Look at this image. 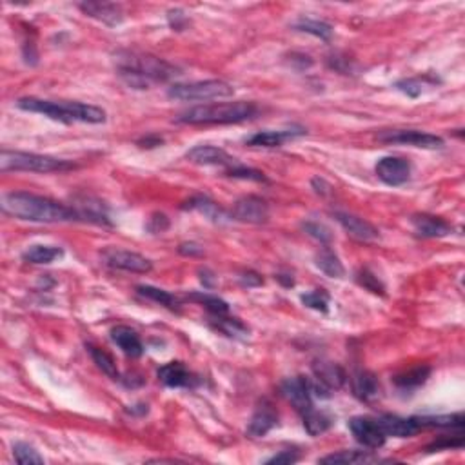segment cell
Masks as SVG:
<instances>
[{
	"label": "cell",
	"mask_w": 465,
	"mask_h": 465,
	"mask_svg": "<svg viewBox=\"0 0 465 465\" xmlns=\"http://www.w3.org/2000/svg\"><path fill=\"white\" fill-rule=\"evenodd\" d=\"M334 218H337L338 224L347 231V235H351V237L357 238V240L371 242V240H377V238L380 237V231H378L371 222L364 220V218L357 217V215L337 211L334 213Z\"/></svg>",
	"instance_id": "5bb4252c"
},
{
	"label": "cell",
	"mask_w": 465,
	"mask_h": 465,
	"mask_svg": "<svg viewBox=\"0 0 465 465\" xmlns=\"http://www.w3.org/2000/svg\"><path fill=\"white\" fill-rule=\"evenodd\" d=\"M302 228H304V231L307 232L309 237H313L315 240L322 242V244H329V242L333 240V232H331V229L327 228V225L320 224V222H304L302 224Z\"/></svg>",
	"instance_id": "f35d334b"
},
{
	"label": "cell",
	"mask_w": 465,
	"mask_h": 465,
	"mask_svg": "<svg viewBox=\"0 0 465 465\" xmlns=\"http://www.w3.org/2000/svg\"><path fill=\"white\" fill-rule=\"evenodd\" d=\"M302 304L307 305L309 309L320 311V313H327L329 309V295L325 293L324 289H315L311 293H305L300 297Z\"/></svg>",
	"instance_id": "74e56055"
},
{
	"label": "cell",
	"mask_w": 465,
	"mask_h": 465,
	"mask_svg": "<svg viewBox=\"0 0 465 465\" xmlns=\"http://www.w3.org/2000/svg\"><path fill=\"white\" fill-rule=\"evenodd\" d=\"M235 95V88L224 81H200L189 84H175L168 89L169 98L182 102L218 101Z\"/></svg>",
	"instance_id": "8992f818"
},
{
	"label": "cell",
	"mask_w": 465,
	"mask_h": 465,
	"mask_svg": "<svg viewBox=\"0 0 465 465\" xmlns=\"http://www.w3.org/2000/svg\"><path fill=\"white\" fill-rule=\"evenodd\" d=\"M311 184H313L315 191H317L318 195H322V197H325V195H329V193H331V185H329L325 180H322V178H313V182H311Z\"/></svg>",
	"instance_id": "f907efd6"
},
{
	"label": "cell",
	"mask_w": 465,
	"mask_h": 465,
	"mask_svg": "<svg viewBox=\"0 0 465 465\" xmlns=\"http://www.w3.org/2000/svg\"><path fill=\"white\" fill-rule=\"evenodd\" d=\"M414 231L424 238H441L453 232V225L441 217H433V215H413L411 217Z\"/></svg>",
	"instance_id": "e0dca14e"
},
{
	"label": "cell",
	"mask_w": 465,
	"mask_h": 465,
	"mask_svg": "<svg viewBox=\"0 0 465 465\" xmlns=\"http://www.w3.org/2000/svg\"><path fill=\"white\" fill-rule=\"evenodd\" d=\"M378 140L385 142V144H404L421 149L444 148V138L431 135V133L418 131V129H389V131H382L378 135Z\"/></svg>",
	"instance_id": "52a82bcc"
},
{
	"label": "cell",
	"mask_w": 465,
	"mask_h": 465,
	"mask_svg": "<svg viewBox=\"0 0 465 465\" xmlns=\"http://www.w3.org/2000/svg\"><path fill=\"white\" fill-rule=\"evenodd\" d=\"M168 228H169V218L165 217L164 213H155V215H151V218H149L148 222V231L157 235V232H164Z\"/></svg>",
	"instance_id": "ee69618b"
},
{
	"label": "cell",
	"mask_w": 465,
	"mask_h": 465,
	"mask_svg": "<svg viewBox=\"0 0 465 465\" xmlns=\"http://www.w3.org/2000/svg\"><path fill=\"white\" fill-rule=\"evenodd\" d=\"M378 421H380L384 433L394 438H409L420 429L414 418H402L397 414H384L378 418Z\"/></svg>",
	"instance_id": "ffe728a7"
},
{
	"label": "cell",
	"mask_w": 465,
	"mask_h": 465,
	"mask_svg": "<svg viewBox=\"0 0 465 465\" xmlns=\"http://www.w3.org/2000/svg\"><path fill=\"white\" fill-rule=\"evenodd\" d=\"M162 142L164 140H162L160 137H145L142 138V140H138V145H140V148H157Z\"/></svg>",
	"instance_id": "816d5d0a"
},
{
	"label": "cell",
	"mask_w": 465,
	"mask_h": 465,
	"mask_svg": "<svg viewBox=\"0 0 465 465\" xmlns=\"http://www.w3.org/2000/svg\"><path fill=\"white\" fill-rule=\"evenodd\" d=\"M13 454H15V460L22 465L44 464V458L39 454V451L29 444H24V441H19V444L13 445Z\"/></svg>",
	"instance_id": "8d00e7d4"
},
{
	"label": "cell",
	"mask_w": 465,
	"mask_h": 465,
	"mask_svg": "<svg viewBox=\"0 0 465 465\" xmlns=\"http://www.w3.org/2000/svg\"><path fill=\"white\" fill-rule=\"evenodd\" d=\"M429 367H425V365L421 367L420 365V367H414V369L405 371V373L394 377V384H397L400 389H417L421 384H425V380L429 378Z\"/></svg>",
	"instance_id": "1f68e13d"
},
{
	"label": "cell",
	"mask_w": 465,
	"mask_h": 465,
	"mask_svg": "<svg viewBox=\"0 0 465 465\" xmlns=\"http://www.w3.org/2000/svg\"><path fill=\"white\" fill-rule=\"evenodd\" d=\"M278 424V413L275 411L273 404H269L267 400L262 402L257 407L255 414L251 417L247 425V434L253 438H262L269 433V431L277 427Z\"/></svg>",
	"instance_id": "2e32d148"
},
{
	"label": "cell",
	"mask_w": 465,
	"mask_h": 465,
	"mask_svg": "<svg viewBox=\"0 0 465 465\" xmlns=\"http://www.w3.org/2000/svg\"><path fill=\"white\" fill-rule=\"evenodd\" d=\"M178 253L184 255V257H202L204 255V247L195 244V242H185V244H180Z\"/></svg>",
	"instance_id": "bcb514c9"
},
{
	"label": "cell",
	"mask_w": 465,
	"mask_h": 465,
	"mask_svg": "<svg viewBox=\"0 0 465 465\" xmlns=\"http://www.w3.org/2000/svg\"><path fill=\"white\" fill-rule=\"evenodd\" d=\"M257 115V106L253 102H224V104H205L191 108L177 116V122L191 126L202 124H237L253 118Z\"/></svg>",
	"instance_id": "277c9868"
},
{
	"label": "cell",
	"mask_w": 465,
	"mask_h": 465,
	"mask_svg": "<svg viewBox=\"0 0 465 465\" xmlns=\"http://www.w3.org/2000/svg\"><path fill=\"white\" fill-rule=\"evenodd\" d=\"M213 325H215L220 333H224L225 337L231 338H245L249 333V329L245 327L240 320H237V318H228L225 315L215 317Z\"/></svg>",
	"instance_id": "836d02e7"
},
{
	"label": "cell",
	"mask_w": 465,
	"mask_h": 465,
	"mask_svg": "<svg viewBox=\"0 0 465 465\" xmlns=\"http://www.w3.org/2000/svg\"><path fill=\"white\" fill-rule=\"evenodd\" d=\"M351 387H353V393L358 400L362 402H369L373 398L378 397L380 393V384H378V378L374 377L371 371H357L351 378Z\"/></svg>",
	"instance_id": "44dd1931"
},
{
	"label": "cell",
	"mask_w": 465,
	"mask_h": 465,
	"mask_svg": "<svg viewBox=\"0 0 465 465\" xmlns=\"http://www.w3.org/2000/svg\"><path fill=\"white\" fill-rule=\"evenodd\" d=\"M349 429L357 438L358 444H362L367 449H380L384 447L387 434L382 429L380 421L369 417H354L349 421Z\"/></svg>",
	"instance_id": "9c48e42d"
},
{
	"label": "cell",
	"mask_w": 465,
	"mask_h": 465,
	"mask_svg": "<svg viewBox=\"0 0 465 465\" xmlns=\"http://www.w3.org/2000/svg\"><path fill=\"white\" fill-rule=\"evenodd\" d=\"M102 260L106 265L113 269H121V271H128V273H140L145 275L153 269V264L149 258L142 257L133 251H126V249H115L109 247L102 253Z\"/></svg>",
	"instance_id": "ba28073f"
},
{
	"label": "cell",
	"mask_w": 465,
	"mask_h": 465,
	"mask_svg": "<svg viewBox=\"0 0 465 465\" xmlns=\"http://www.w3.org/2000/svg\"><path fill=\"white\" fill-rule=\"evenodd\" d=\"M461 445H464V438L461 436H458V438L441 436L440 440L433 441V444L427 447V451H429V453H433V451H441V449H460Z\"/></svg>",
	"instance_id": "7bdbcfd3"
},
{
	"label": "cell",
	"mask_w": 465,
	"mask_h": 465,
	"mask_svg": "<svg viewBox=\"0 0 465 465\" xmlns=\"http://www.w3.org/2000/svg\"><path fill=\"white\" fill-rule=\"evenodd\" d=\"M298 460H300V456L293 451H282V453L275 454L273 458H269L267 464H295Z\"/></svg>",
	"instance_id": "7dc6e473"
},
{
	"label": "cell",
	"mask_w": 465,
	"mask_h": 465,
	"mask_svg": "<svg viewBox=\"0 0 465 465\" xmlns=\"http://www.w3.org/2000/svg\"><path fill=\"white\" fill-rule=\"evenodd\" d=\"M280 391L284 394L285 400L293 405L295 409L300 414L309 411L313 407V393H311V385H309V378L305 377H295L287 378L282 382Z\"/></svg>",
	"instance_id": "30bf717a"
},
{
	"label": "cell",
	"mask_w": 465,
	"mask_h": 465,
	"mask_svg": "<svg viewBox=\"0 0 465 465\" xmlns=\"http://www.w3.org/2000/svg\"><path fill=\"white\" fill-rule=\"evenodd\" d=\"M302 420H304L305 431H307L311 436H318V434L325 433V431L331 427V424H333L331 417H327V414L322 413V411H317L315 407L305 411V413L302 414Z\"/></svg>",
	"instance_id": "f1b7e54d"
},
{
	"label": "cell",
	"mask_w": 465,
	"mask_h": 465,
	"mask_svg": "<svg viewBox=\"0 0 465 465\" xmlns=\"http://www.w3.org/2000/svg\"><path fill=\"white\" fill-rule=\"evenodd\" d=\"M295 29L318 36L322 41H329V39L333 36V28H331V24L322 21H315V19H300V21L295 24Z\"/></svg>",
	"instance_id": "e575fe53"
},
{
	"label": "cell",
	"mask_w": 465,
	"mask_h": 465,
	"mask_svg": "<svg viewBox=\"0 0 465 465\" xmlns=\"http://www.w3.org/2000/svg\"><path fill=\"white\" fill-rule=\"evenodd\" d=\"M278 282H282V284L285 285V287H293L295 285V280L289 275H278Z\"/></svg>",
	"instance_id": "f5cc1de1"
},
{
	"label": "cell",
	"mask_w": 465,
	"mask_h": 465,
	"mask_svg": "<svg viewBox=\"0 0 465 465\" xmlns=\"http://www.w3.org/2000/svg\"><path fill=\"white\" fill-rule=\"evenodd\" d=\"M198 275H200V282L204 284V287L208 289H213L215 285H217V277H215V273H213L211 269L204 267L198 271Z\"/></svg>",
	"instance_id": "c3c4849f"
},
{
	"label": "cell",
	"mask_w": 465,
	"mask_h": 465,
	"mask_svg": "<svg viewBox=\"0 0 465 465\" xmlns=\"http://www.w3.org/2000/svg\"><path fill=\"white\" fill-rule=\"evenodd\" d=\"M231 217L247 224H265L269 220V205L260 197H242L232 205Z\"/></svg>",
	"instance_id": "8fae6325"
},
{
	"label": "cell",
	"mask_w": 465,
	"mask_h": 465,
	"mask_svg": "<svg viewBox=\"0 0 465 465\" xmlns=\"http://www.w3.org/2000/svg\"><path fill=\"white\" fill-rule=\"evenodd\" d=\"M184 209L198 211L200 215H204L205 218H209L211 222H215V224H225V222H229L232 218V217H229L228 213H225L220 205L215 204L211 198L202 197V195H198V197H193L191 200L185 202Z\"/></svg>",
	"instance_id": "603a6c76"
},
{
	"label": "cell",
	"mask_w": 465,
	"mask_h": 465,
	"mask_svg": "<svg viewBox=\"0 0 465 465\" xmlns=\"http://www.w3.org/2000/svg\"><path fill=\"white\" fill-rule=\"evenodd\" d=\"M313 373L315 380L324 384L331 391L340 389L342 385L345 384V371L338 364H333V362H317L313 365Z\"/></svg>",
	"instance_id": "7402d4cb"
},
{
	"label": "cell",
	"mask_w": 465,
	"mask_h": 465,
	"mask_svg": "<svg viewBox=\"0 0 465 465\" xmlns=\"http://www.w3.org/2000/svg\"><path fill=\"white\" fill-rule=\"evenodd\" d=\"M78 8L88 16L101 21L106 26H118L124 21V13H122L121 6L109 4V2H82Z\"/></svg>",
	"instance_id": "ac0fdd59"
},
{
	"label": "cell",
	"mask_w": 465,
	"mask_h": 465,
	"mask_svg": "<svg viewBox=\"0 0 465 465\" xmlns=\"http://www.w3.org/2000/svg\"><path fill=\"white\" fill-rule=\"evenodd\" d=\"M418 427H464V414H441V417H413Z\"/></svg>",
	"instance_id": "d6a6232c"
},
{
	"label": "cell",
	"mask_w": 465,
	"mask_h": 465,
	"mask_svg": "<svg viewBox=\"0 0 465 465\" xmlns=\"http://www.w3.org/2000/svg\"><path fill=\"white\" fill-rule=\"evenodd\" d=\"M189 162L197 165H222V168H232L237 165V158H232L224 149L215 148V145H195L189 149L185 155Z\"/></svg>",
	"instance_id": "4fadbf2b"
},
{
	"label": "cell",
	"mask_w": 465,
	"mask_h": 465,
	"mask_svg": "<svg viewBox=\"0 0 465 465\" xmlns=\"http://www.w3.org/2000/svg\"><path fill=\"white\" fill-rule=\"evenodd\" d=\"M158 380L168 387H173V389L197 385V377L182 362H169V364L162 365L158 369Z\"/></svg>",
	"instance_id": "9a60e30c"
},
{
	"label": "cell",
	"mask_w": 465,
	"mask_h": 465,
	"mask_svg": "<svg viewBox=\"0 0 465 465\" xmlns=\"http://www.w3.org/2000/svg\"><path fill=\"white\" fill-rule=\"evenodd\" d=\"M2 211L9 217L29 222H41V224L78 220L75 208H69L62 202L26 191L6 193L2 197Z\"/></svg>",
	"instance_id": "6da1fadb"
},
{
	"label": "cell",
	"mask_w": 465,
	"mask_h": 465,
	"mask_svg": "<svg viewBox=\"0 0 465 465\" xmlns=\"http://www.w3.org/2000/svg\"><path fill=\"white\" fill-rule=\"evenodd\" d=\"M189 298H191V300H195V302H198V304L204 305V307L208 309V311L213 315V317H220V315H228L229 313L228 302H224L222 298L215 297V295L193 293V295H189Z\"/></svg>",
	"instance_id": "d590c367"
},
{
	"label": "cell",
	"mask_w": 465,
	"mask_h": 465,
	"mask_svg": "<svg viewBox=\"0 0 465 465\" xmlns=\"http://www.w3.org/2000/svg\"><path fill=\"white\" fill-rule=\"evenodd\" d=\"M64 257V249L56 245H31L22 253V260L28 264H51Z\"/></svg>",
	"instance_id": "d4e9b609"
},
{
	"label": "cell",
	"mask_w": 465,
	"mask_h": 465,
	"mask_svg": "<svg viewBox=\"0 0 465 465\" xmlns=\"http://www.w3.org/2000/svg\"><path fill=\"white\" fill-rule=\"evenodd\" d=\"M300 135H305L304 129H298V131H293V129H285V131H260L255 133L253 137H249L247 144L255 145V148H280L285 140L300 137Z\"/></svg>",
	"instance_id": "cb8c5ba5"
},
{
	"label": "cell",
	"mask_w": 465,
	"mask_h": 465,
	"mask_svg": "<svg viewBox=\"0 0 465 465\" xmlns=\"http://www.w3.org/2000/svg\"><path fill=\"white\" fill-rule=\"evenodd\" d=\"M137 293L140 295V297L148 298V300L157 302V304H160V305H164V307L171 309V311H178V307H180V302H178L177 298L173 297L169 291H164V289L153 287V285H138Z\"/></svg>",
	"instance_id": "4dcf8cb0"
},
{
	"label": "cell",
	"mask_w": 465,
	"mask_h": 465,
	"mask_svg": "<svg viewBox=\"0 0 465 465\" xmlns=\"http://www.w3.org/2000/svg\"><path fill=\"white\" fill-rule=\"evenodd\" d=\"M228 175L232 178H242V180H253V182H267V177L264 173L253 168H245V165L237 164L228 169Z\"/></svg>",
	"instance_id": "ab89813d"
},
{
	"label": "cell",
	"mask_w": 465,
	"mask_h": 465,
	"mask_svg": "<svg viewBox=\"0 0 465 465\" xmlns=\"http://www.w3.org/2000/svg\"><path fill=\"white\" fill-rule=\"evenodd\" d=\"M16 108L22 111L41 113L49 116L53 121L71 124V122H84V124H104L106 111L102 108H96L91 104H82V102H55L42 101L35 96H26L16 101Z\"/></svg>",
	"instance_id": "3957f363"
},
{
	"label": "cell",
	"mask_w": 465,
	"mask_h": 465,
	"mask_svg": "<svg viewBox=\"0 0 465 465\" xmlns=\"http://www.w3.org/2000/svg\"><path fill=\"white\" fill-rule=\"evenodd\" d=\"M115 62L122 81L135 89H148L153 82H168L178 75V68L149 53L118 51Z\"/></svg>",
	"instance_id": "7a4b0ae2"
},
{
	"label": "cell",
	"mask_w": 465,
	"mask_h": 465,
	"mask_svg": "<svg viewBox=\"0 0 465 465\" xmlns=\"http://www.w3.org/2000/svg\"><path fill=\"white\" fill-rule=\"evenodd\" d=\"M75 211L76 215H78V220H89V222H95V224L109 225L108 211H106V208L102 205V202L93 200V198L88 197L76 204Z\"/></svg>",
	"instance_id": "4316f807"
},
{
	"label": "cell",
	"mask_w": 465,
	"mask_h": 465,
	"mask_svg": "<svg viewBox=\"0 0 465 465\" xmlns=\"http://www.w3.org/2000/svg\"><path fill=\"white\" fill-rule=\"evenodd\" d=\"M111 340L122 349V353L131 358H138L144 354V344L131 327L128 325H116L111 329Z\"/></svg>",
	"instance_id": "d6986e66"
},
{
	"label": "cell",
	"mask_w": 465,
	"mask_h": 465,
	"mask_svg": "<svg viewBox=\"0 0 465 465\" xmlns=\"http://www.w3.org/2000/svg\"><path fill=\"white\" fill-rule=\"evenodd\" d=\"M394 88H397L398 91L404 93V95L411 96V98H417V96L421 95V88H424V84H421L420 78H404V81L397 82Z\"/></svg>",
	"instance_id": "b9f144b4"
},
{
	"label": "cell",
	"mask_w": 465,
	"mask_h": 465,
	"mask_svg": "<svg viewBox=\"0 0 465 465\" xmlns=\"http://www.w3.org/2000/svg\"><path fill=\"white\" fill-rule=\"evenodd\" d=\"M377 177L387 185H402L409 180L411 164L400 157H384L378 160Z\"/></svg>",
	"instance_id": "7c38bea8"
},
{
	"label": "cell",
	"mask_w": 465,
	"mask_h": 465,
	"mask_svg": "<svg viewBox=\"0 0 465 465\" xmlns=\"http://www.w3.org/2000/svg\"><path fill=\"white\" fill-rule=\"evenodd\" d=\"M89 349V354H91L93 362L96 364V367L102 371L104 374H108L111 380H121V373H118V367H116L115 360H113L111 354L108 353V351H104V349L96 347V345H88Z\"/></svg>",
	"instance_id": "f546056e"
},
{
	"label": "cell",
	"mask_w": 465,
	"mask_h": 465,
	"mask_svg": "<svg viewBox=\"0 0 465 465\" xmlns=\"http://www.w3.org/2000/svg\"><path fill=\"white\" fill-rule=\"evenodd\" d=\"M168 21H169V26H171L175 31H182V29H184L189 22L188 16H185L180 9H173V11H169Z\"/></svg>",
	"instance_id": "f6af8a7d"
},
{
	"label": "cell",
	"mask_w": 465,
	"mask_h": 465,
	"mask_svg": "<svg viewBox=\"0 0 465 465\" xmlns=\"http://www.w3.org/2000/svg\"><path fill=\"white\" fill-rule=\"evenodd\" d=\"M240 282L242 285H245V287H255V285L262 284V277H258V275L253 273V271H247V273L242 275Z\"/></svg>",
	"instance_id": "681fc988"
},
{
	"label": "cell",
	"mask_w": 465,
	"mask_h": 465,
	"mask_svg": "<svg viewBox=\"0 0 465 465\" xmlns=\"http://www.w3.org/2000/svg\"><path fill=\"white\" fill-rule=\"evenodd\" d=\"M75 168V164L62 158L48 157V155H36V153L24 151H4L0 153V169L8 171H31V173H55L68 171Z\"/></svg>",
	"instance_id": "5b68a950"
},
{
	"label": "cell",
	"mask_w": 465,
	"mask_h": 465,
	"mask_svg": "<svg viewBox=\"0 0 465 465\" xmlns=\"http://www.w3.org/2000/svg\"><path fill=\"white\" fill-rule=\"evenodd\" d=\"M315 264H317V267L320 269L322 273L331 278H342L345 273L344 264H342L338 255L331 247L320 249L317 257H315Z\"/></svg>",
	"instance_id": "484cf974"
},
{
	"label": "cell",
	"mask_w": 465,
	"mask_h": 465,
	"mask_svg": "<svg viewBox=\"0 0 465 465\" xmlns=\"http://www.w3.org/2000/svg\"><path fill=\"white\" fill-rule=\"evenodd\" d=\"M320 464H373V461H380V458L373 456L369 451H338V453L327 454V456L320 458Z\"/></svg>",
	"instance_id": "83f0119b"
},
{
	"label": "cell",
	"mask_w": 465,
	"mask_h": 465,
	"mask_svg": "<svg viewBox=\"0 0 465 465\" xmlns=\"http://www.w3.org/2000/svg\"><path fill=\"white\" fill-rule=\"evenodd\" d=\"M357 282L362 285V287H365L367 291H371V293L374 295H384L385 291L384 284L378 280L377 275L371 273L369 269H360V271L357 273Z\"/></svg>",
	"instance_id": "60d3db41"
}]
</instances>
